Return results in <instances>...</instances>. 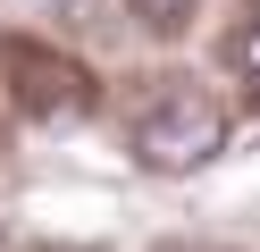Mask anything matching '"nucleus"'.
<instances>
[{
	"label": "nucleus",
	"mask_w": 260,
	"mask_h": 252,
	"mask_svg": "<svg viewBox=\"0 0 260 252\" xmlns=\"http://www.w3.org/2000/svg\"><path fill=\"white\" fill-rule=\"evenodd\" d=\"M218 143H226V118H218V101H202V93H168V101H159V109L135 126L143 168H159V177H185V168H202Z\"/></svg>",
	"instance_id": "nucleus-1"
},
{
	"label": "nucleus",
	"mask_w": 260,
	"mask_h": 252,
	"mask_svg": "<svg viewBox=\"0 0 260 252\" xmlns=\"http://www.w3.org/2000/svg\"><path fill=\"white\" fill-rule=\"evenodd\" d=\"M135 9H143V17H151V25H176V17H185V9H193V0H135Z\"/></svg>",
	"instance_id": "nucleus-2"
},
{
	"label": "nucleus",
	"mask_w": 260,
	"mask_h": 252,
	"mask_svg": "<svg viewBox=\"0 0 260 252\" xmlns=\"http://www.w3.org/2000/svg\"><path fill=\"white\" fill-rule=\"evenodd\" d=\"M243 76H252V84H260V25H252V34H243Z\"/></svg>",
	"instance_id": "nucleus-3"
}]
</instances>
